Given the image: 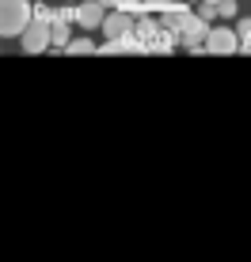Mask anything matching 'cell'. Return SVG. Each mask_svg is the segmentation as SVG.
I'll list each match as a JSON object with an SVG mask.
<instances>
[{"instance_id":"4","label":"cell","mask_w":251,"mask_h":262,"mask_svg":"<svg viewBox=\"0 0 251 262\" xmlns=\"http://www.w3.org/2000/svg\"><path fill=\"white\" fill-rule=\"evenodd\" d=\"M19 42H23V50L27 53H42V50H50V23H38V19H31V27L19 34Z\"/></svg>"},{"instance_id":"14","label":"cell","mask_w":251,"mask_h":262,"mask_svg":"<svg viewBox=\"0 0 251 262\" xmlns=\"http://www.w3.org/2000/svg\"><path fill=\"white\" fill-rule=\"evenodd\" d=\"M202 4H213V8H217V4H225V0H202Z\"/></svg>"},{"instance_id":"6","label":"cell","mask_w":251,"mask_h":262,"mask_svg":"<svg viewBox=\"0 0 251 262\" xmlns=\"http://www.w3.org/2000/svg\"><path fill=\"white\" fill-rule=\"evenodd\" d=\"M107 19V8L99 4V0H84V4H76V23L88 27V31H95V27H103Z\"/></svg>"},{"instance_id":"12","label":"cell","mask_w":251,"mask_h":262,"mask_svg":"<svg viewBox=\"0 0 251 262\" xmlns=\"http://www.w3.org/2000/svg\"><path fill=\"white\" fill-rule=\"evenodd\" d=\"M198 19H205V23H213V19H217V8H213V4H202Z\"/></svg>"},{"instance_id":"11","label":"cell","mask_w":251,"mask_h":262,"mask_svg":"<svg viewBox=\"0 0 251 262\" xmlns=\"http://www.w3.org/2000/svg\"><path fill=\"white\" fill-rule=\"evenodd\" d=\"M217 15H221V19H232V15H236V0H225V4H217Z\"/></svg>"},{"instance_id":"3","label":"cell","mask_w":251,"mask_h":262,"mask_svg":"<svg viewBox=\"0 0 251 262\" xmlns=\"http://www.w3.org/2000/svg\"><path fill=\"white\" fill-rule=\"evenodd\" d=\"M205 50H210V53H236V50H240V38H236V31H232V27H210Z\"/></svg>"},{"instance_id":"13","label":"cell","mask_w":251,"mask_h":262,"mask_svg":"<svg viewBox=\"0 0 251 262\" xmlns=\"http://www.w3.org/2000/svg\"><path fill=\"white\" fill-rule=\"evenodd\" d=\"M149 8H175V0H145Z\"/></svg>"},{"instance_id":"7","label":"cell","mask_w":251,"mask_h":262,"mask_svg":"<svg viewBox=\"0 0 251 262\" xmlns=\"http://www.w3.org/2000/svg\"><path fill=\"white\" fill-rule=\"evenodd\" d=\"M50 46H57V50H65V46H69V23L50 19Z\"/></svg>"},{"instance_id":"15","label":"cell","mask_w":251,"mask_h":262,"mask_svg":"<svg viewBox=\"0 0 251 262\" xmlns=\"http://www.w3.org/2000/svg\"><path fill=\"white\" fill-rule=\"evenodd\" d=\"M69 4H73V0H69Z\"/></svg>"},{"instance_id":"10","label":"cell","mask_w":251,"mask_h":262,"mask_svg":"<svg viewBox=\"0 0 251 262\" xmlns=\"http://www.w3.org/2000/svg\"><path fill=\"white\" fill-rule=\"evenodd\" d=\"M65 50H69V53H88V50H95V42H92V38H76V42H69Z\"/></svg>"},{"instance_id":"1","label":"cell","mask_w":251,"mask_h":262,"mask_svg":"<svg viewBox=\"0 0 251 262\" xmlns=\"http://www.w3.org/2000/svg\"><path fill=\"white\" fill-rule=\"evenodd\" d=\"M31 4L27 0H0V38H15L31 27Z\"/></svg>"},{"instance_id":"2","label":"cell","mask_w":251,"mask_h":262,"mask_svg":"<svg viewBox=\"0 0 251 262\" xmlns=\"http://www.w3.org/2000/svg\"><path fill=\"white\" fill-rule=\"evenodd\" d=\"M172 23L179 27V34H183V42L191 50L205 46V38H210V23L198 19V15H186V12H172Z\"/></svg>"},{"instance_id":"9","label":"cell","mask_w":251,"mask_h":262,"mask_svg":"<svg viewBox=\"0 0 251 262\" xmlns=\"http://www.w3.org/2000/svg\"><path fill=\"white\" fill-rule=\"evenodd\" d=\"M236 38H240V46L251 50V19H240L236 23Z\"/></svg>"},{"instance_id":"8","label":"cell","mask_w":251,"mask_h":262,"mask_svg":"<svg viewBox=\"0 0 251 262\" xmlns=\"http://www.w3.org/2000/svg\"><path fill=\"white\" fill-rule=\"evenodd\" d=\"M99 4H103V8H114V12H126V15H133L141 4H145V0H99Z\"/></svg>"},{"instance_id":"5","label":"cell","mask_w":251,"mask_h":262,"mask_svg":"<svg viewBox=\"0 0 251 262\" xmlns=\"http://www.w3.org/2000/svg\"><path fill=\"white\" fill-rule=\"evenodd\" d=\"M130 31H133V19H130L126 12H107V19H103V34H107V42L130 38Z\"/></svg>"}]
</instances>
